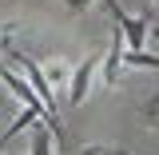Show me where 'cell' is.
<instances>
[{"label":"cell","mask_w":159,"mask_h":155,"mask_svg":"<svg viewBox=\"0 0 159 155\" xmlns=\"http://www.w3.org/2000/svg\"><path fill=\"white\" fill-rule=\"evenodd\" d=\"M119 68H123V32L116 28L107 52H103V64H99V88H103V92L119 84Z\"/></svg>","instance_id":"277c9868"},{"label":"cell","mask_w":159,"mask_h":155,"mask_svg":"<svg viewBox=\"0 0 159 155\" xmlns=\"http://www.w3.org/2000/svg\"><path fill=\"white\" fill-rule=\"evenodd\" d=\"M139 116H143L147 127H155V131H159V92H155V96H147L143 103H139Z\"/></svg>","instance_id":"52a82bcc"},{"label":"cell","mask_w":159,"mask_h":155,"mask_svg":"<svg viewBox=\"0 0 159 155\" xmlns=\"http://www.w3.org/2000/svg\"><path fill=\"white\" fill-rule=\"evenodd\" d=\"M44 76L52 80V88H56V84H68V80H72V68H64V64H44Z\"/></svg>","instance_id":"ba28073f"},{"label":"cell","mask_w":159,"mask_h":155,"mask_svg":"<svg viewBox=\"0 0 159 155\" xmlns=\"http://www.w3.org/2000/svg\"><path fill=\"white\" fill-rule=\"evenodd\" d=\"M8 56H12V64H20V72L28 76V84H32V88H36V96L48 103L52 119H60V116H56V112H60V107H56V96H52V80L44 76V64H36L28 52H8Z\"/></svg>","instance_id":"3957f363"},{"label":"cell","mask_w":159,"mask_h":155,"mask_svg":"<svg viewBox=\"0 0 159 155\" xmlns=\"http://www.w3.org/2000/svg\"><path fill=\"white\" fill-rule=\"evenodd\" d=\"M99 64H103V56H84L72 68V80H68V103L72 107H80L92 92V84H99Z\"/></svg>","instance_id":"7a4b0ae2"},{"label":"cell","mask_w":159,"mask_h":155,"mask_svg":"<svg viewBox=\"0 0 159 155\" xmlns=\"http://www.w3.org/2000/svg\"><path fill=\"white\" fill-rule=\"evenodd\" d=\"M0 48H4V40H0Z\"/></svg>","instance_id":"7c38bea8"},{"label":"cell","mask_w":159,"mask_h":155,"mask_svg":"<svg viewBox=\"0 0 159 155\" xmlns=\"http://www.w3.org/2000/svg\"><path fill=\"white\" fill-rule=\"evenodd\" d=\"M0 155H4V151H0Z\"/></svg>","instance_id":"4fadbf2b"},{"label":"cell","mask_w":159,"mask_h":155,"mask_svg":"<svg viewBox=\"0 0 159 155\" xmlns=\"http://www.w3.org/2000/svg\"><path fill=\"white\" fill-rule=\"evenodd\" d=\"M28 131H32V139H28V155H52V151H56V147H52L56 131H52V127H48L44 119H36V123H32Z\"/></svg>","instance_id":"5b68a950"},{"label":"cell","mask_w":159,"mask_h":155,"mask_svg":"<svg viewBox=\"0 0 159 155\" xmlns=\"http://www.w3.org/2000/svg\"><path fill=\"white\" fill-rule=\"evenodd\" d=\"M151 4H155V8H159V0H151Z\"/></svg>","instance_id":"8fae6325"},{"label":"cell","mask_w":159,"mask_h":155,"mask_svg":"<svg viewBox=\"0 0 159 155\" xmlns=\"http://www.w3.org/2000/svg\"><path fill=\"white\" fill-rule=\"evenodd\" d=\"M103 8L111 12L116 28L123 32V40H127V48H131V52H143V44H147V32H151V12H155V4H151L143 16H127V12L119 8L116 0H103Z\"/></svg>","instance_id":"6da1fadb"},{"label":"cell","mask_w":159,"mask_h":155,"mask_svg":"<svg viewBox=\"0 0 159 155\" xmlns=\"http://www.w3.org/2000/svg\"><path fill=\"white\" fill-rule=\"evenodd\" d=\"M123 68H151V72H159V56H151V52H123Z\"/></svg>","instance_id":"8992f818"},{"label":"cell","mask_w":159,"mask_h":155,"mask_svg":"<svg viewBox=\"0 0 159 155\" xmlns=\"http://www.w3.org/2000/svg\"><path fill=\"white\" fill-rule=\"evenodd\" d=\"M64 8H72V12H84V8H92V0H60Z\"/></svg>","instance_id":"30bf717a"},{"label":"cell","mask_w":159,"mask_h":155,"mask_svg":"<svg viewBox=\"0 0 159 155\" xmlns=\"http://www.w3.org/2000/svg\"><path fill=\"white\" fill-rule=\"evenodd\" d=\"M84 155H131V151H123V147H88Z\"/></svg>","instance_id":"9c48e42d"}]
</instances>
